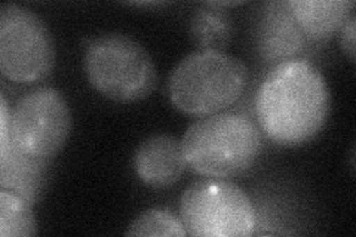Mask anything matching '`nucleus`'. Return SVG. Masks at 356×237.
<instances>
[{
  "label": "nucleus",
  "instance_id": "f257e3e1",
  "mask_svg": "<svg viewBox=\"0 0 356 237\" xmlns=\"http://www.w3.org/2000/svg\"><path fill=\"white\" fill-rule=\"evenodd\" d=\"M331 95L324 74L306 60L276 64L255 95L261 131L282 147L303 145L324 129Z\"/></svg>",
  "mask_w": 356,
  "mask_h": 237
},
{
  "label": "nucleus",
  "instance_id": "f03ea898",
  "mask_svg": "<svg viewBox=\"0 0 356 237\" xmlns=\"http://www.w3.org/2000/svg\"><path fill=\"white\" fill-rule=\"evenodd\" d=\"M187 166L207 178H229L250 169L261 152L260 128L242 113L220 111L193 122L183 137Z\"/></svg>",
  "mask_w": 356,
  "mask_h": 237
},
{
  "label": "nucleus",
  "instance_id": "7ed1b4c3",
  "mask_svg": "<svg viewBox=\"0 0 356 237\" xmlns=\"http://www.w3.org/2000/svg\"><path fill=\"white\" fill-rule=\"evenodd\" d=\"M248 69L238 56L222 51H196L178 63L168 79L171 103L187 115L225 111L248 86Z\"/></svg>",
  "mask_w": 356,
  "mask_h": 237
},
{
  "label": "nucleus",
  "instance_id": "20e7f679",
  "mask_svg": "<svg viewBox=\"0 0 356 237\" xmlns=\"http://www.w3.org/2000/svg\"><path fill=\"white\" fill-rule=\"evenodd\" d=\"M89 83L119 103L147 98L158 85V72L147 49L124 33H104L86 47L83 60Z\"/></svg>",
  "mask_w": 356,
  "mask_h": 237
},
{
  "label": "nucleus",
  "instance_id": "39448f33",
  "mask_svg": "<svg viewBox=\"0 0 356 237\" xmlns=\"http://www.w3.org/2000/svg\"><path fill=\"white\" fill-rule=\"evenodd\" d=\"M180 218L195 237H247L255 230V211L248 195L222 178H204L181 197Z\"/></svg>",
  "mask_w": 356,
  "mask_h": 237
},
{
  "label": "nucleus",
  "instance_id": "423d86ee",
  "mask_svg": "<svg viewBox=\"0 0 356 237\" xmlns=\"http://www.w3.org/2000/svg\"><path fill=\"white\" fill-rule=\"evenodd\" d=\"M55 65V44L44 22L17 3L0 8V70L9 81L35 83Z\"/></svg>",
  "mask_w": 356,
  "mask_h": 237
},
{
  "label": "nucleus",
  "instance_id": "0eeeda50",
  "mask_svg": "<svg viewBox=\"0 0 356 237\" xmlns=\"http://www.w3.org/2000/svg\"><path fill=\"white\" fill-rule=\"evenodd\" d=\"M72 132V113L54 88H38L22 97L10 113V138L38 159L58 154Z\"/></svg>",
  "mask_w": 356,
  "mask_h": 237
},
{
  "label": "nucleus",
  "instance_id": "6e6552de",
  "mask_svg": "<svg viewBox=\"0 0 356 237\" xmlns=\"http://www.w3.org/2000/svg\"><path fill=\"white\" fill-rule=\"evenodd\" d=\"M306 39L286 2H269L263 6L255 30V44L264 61L280 64L296 60L305 49Z\"/></svg>",
  "mask_w": 356,
  "mask_h": 237
},
{
  "label": "nucleus",
  "instance_id": "1a4fd4ad",
  "mask_svg": "<svg viewBox=\"0 0 356 237\" xmlns=\"http://www.w3.org/2000/svg\"><path fill=\"white\" fill-rule=\"evenodd\" d=\"M137 177L150 187H168L184 174L187 162L183 144L172 135L159 133L143 141L134 156Z\"/></svg>",
  "mask_w": 356,
  "mask_h": 237
},
{
  "label": "nucleus",
  "instance_id": "9d476101",
  "mask_svg": "<svg viewBox=\"0 0 356 237\" xmlns=\"http://www.w3.org/2000/svg\"><path fill=\"white\" fill-rule=\"evenodd\" d=\"M47 163L48 161L22 153L10 138L6 149L0 152V186L36 205L47 177Z\"/></svg>",
  "mask_w": 356,
  "mask_h": 237
},
{
  "label": "nucleus",
  "instance_id": "9b49d317",
  "mask_svg": "<svg viewBox=\"0 0 356 237\" xmlns=\"http://www.w3.org/2000/svg\"><path fill=\"white\" fill-rule=\"evenodd\" d=\"M286 5L305 36L312 40L336 35L355 8L350 0H291Z\"/></svg>",
  "mask_w": 356,
  "mask_h": 237
},
{
  "label": "nucleus",
  "instance_id": "f8f14e48",
  "mask_svg": "<svg viewBox=\"0 0 356 237\" xmlns=\"http://www.w3.org/2000/svg\"><path fill=\"white\" fill-rule=\"evenodd\" d=\"M188 30L200 51H222L232 40V17L225 8L209 2L195 10Z\"/></svg>",
  "mask_w": 356,
  "mask_h": 237
},
{
  "label": "nucleus",
  "instance_id": "ddd939ff",
  "mask_svg": "<svg viewBox=\"0 0 356 237\" xmlns=\"http://www.w3.org/2000/svg\"><path fill=\"white\" fill-rule=\"evenodd\" d=\"M31 203L8 188L0 190V236L31 237L38 234V221Z\"/></svg>",
  "mask_w": 356,
  "mask_h": 237
},
{
  "label": "nucleus",
  "instance_id": "4468645a",
  "mask_svg": "<svg viewBox=\"0 0 356 237\" xmlns=\"http://www.w3.org/2000/svg\"><path fill=\"white\" fill-rule=\"evenodd\" d=\"M127 234L184 237L187 236V231L181 222V218L175 217L171 211L153 208L140 213V215L131 222Z\"/></svg>",
  "mask_w": 356,
  "mask_h": 237
},
{
  "label": "nucleus",
  "instance_id": "2eb2a0df",
  "mask_svg": "<svg viewBox=\"0 0 356 237\" xmlns=\"http://www.w3.org/2000/svg\"><path fill=\"white\" fill-rule=\"evenodd\" d=\"M355 38H356V18L352 14L340 28V47L352 63H355V51H356Z\"/></svg>",
  "mask_w": 356,
  "mask_h": 237
}]
</instances>
